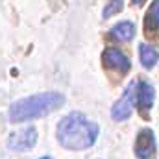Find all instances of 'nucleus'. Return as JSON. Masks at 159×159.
I'll list each match as a JSON object with an SVG mask.
<instances>
[{"instance_id":"obj_1","label":"nucleus","mask_w":159,"mask_h":159,"mask_svg":"<svg viewBox=\"0 0 159 159\" xmlns=\"http://www.w3.org/2000/svg\"><path fill=\"white\" fill-rule=\"evenodd\" d=\"M57 143L72 152L91 148L98 139V126L83 113H69L59 120L56 129Z\"/></svg>"},{"instance_id":"obj_2","label":"nucleus","mask_w":159,"mask_h":159,"mask_svg":"<svg viewBox=\"0 0 159 159\" xmlns=\"http://www.w3.org/2000/svg\"><path fill=\"white\" fill-rule=\"evenodd\" d=\"M65 104V96L61 93H39L26 98H20L11 104L9 107V120L13 124H22L28 120L41 119L48 113H54Z\"/></svg>"},{"instance_id":"obj_3","label":"nucleus","mask_w":159,"mask_h":159,"mask_svg":"<svg viewBox=\"0 0 159 159\" xmlns=\"http://www.w3.org/2000/svg\"><path fill=\"white\" fill-rule=\"evenodd\" d=\"M135 96H137V81H129L128 87L124 89L122 96L111 107V119L115 122H122L131 117V113L135 109Z\"/></svg>"},{"instance_id":"obj_4","label":"nucleus","mask_w":159,"mask_h":159,"mask_svg":"<svg viewBox=\"0 0 159 159\" xmlns=\"http://www.w3.org/2000/svg\"><path fill=\"white\" fill-rule=\"evenodd\" d=\"M102 61H104V65L109 69V70H115L117 74L120 76H124L126 72H129V69H131V61H129V57L119 50V48H113V46H107L106 50H104V54H102Z\"/></svg>"},{"instance_id":"obj_5","label":"nucleus","mask_w":159,"mask_h":159,"mask_svg":"<svg viewBox=\"0 0 159 159\" xmlns=\"http://www.w3.org/2000/svg\"><path fill=\"white\" fill-rule=\"evenodd\" d=\"M35 143H37V129L30 126L17 133H11L7 139V148L13 152H28L35 146Z\"/></svg>"},{"instance_id":"obj_6","label":"nucleus","mask_w":159,"mask_h":159,"mask_svg":"<svg viewBox=\"0 0 159 159\" xmlns=\"http://www.w3.org/2000/svg\"><path fill=\"white\" fill-rule=\"evenodd\" d=\"M133 152H135V157L139 159H150L154 156V152H156V135L150 128H143L137 133Z\"/></svg>"},{"instance_id":"obj_7","label":"nucleus","mask_w":159,"mask_h":159,"mask_svg":"<svg viewBox=\"0 0 159 159\" xmlns=\"http://www.w3.org/2000/svg\"><path fill=\"white\" fill-rule=\"evenodd\" d=\"M154 100H156V89L152 83L144 81V80H139L137 81V96H135V104H137V109L146 113L152 109L154 106Z\"/></svg>"},{"instance_id":"obj_8","label":"nucleus","mask_w":159,"mask_h":159,"mask_svg":"<svg viewBox=\"0 0 159 159\" xmlns=\"http://www.w3.org/2000/svg\"><path fill=\"white\" fill-rule=\"evenodd\" d=\"M107 35L115 41L128 43V41H131L135 37V24H133L131 20H120V22H117V24L109 30Z\"/></svg>"},{"instance_id":"obj_9","label":"nucleus","mask_w":159,"mask_h":159,"mask_svg":"<svg viewBox=\"0 0 159 159\" xmlns=\"http://www.w3.org/2000/svg\"><path fill=\"white\" fill-rule=\"evenodd\" d=\"M139 59H141V65L144 69H152L159 59L157 48L152 46V44H146V43L139 44Z\"/></svg>"},{"instance_id":"obj_10","label":"nucleus","mask_w":159,"mask_h":159,"mask_svg":"<svg viewBox=\"0 0 159 159\" xmlns=\"http://www.w3.org/2000/svg\"><path fill=\"white\" fill-rule=\"evenodd\" d=\"M144 24H146V32L159 30V0H154L150 4V9L144 17Z\"/></svg>"},{"instance_id":"obj_11","label":"nucleus","mask_w":159,"mask_h":159,"mask_svg":"<svg viewBox=\"0 0 159 159\" xmlns=\"http://www.w3.org/2000/svg\"><path fill=\"white\" fill-rule=\"evenodd\" d=\"M122 0H111L106 7H104V11H102V17L104 19H109V17H113V15H117L119 11H122Z\"/></svg>"},{"instance_id":"obj_12","label":"nucleus","mask_w":159,"mask_h":159,"mask_svg":"<svg viewBox=\"0 0 159 159\" xmlns=\"http://www.w3.org/2000/svg\"><path fill=\"white\" fill-rule=\"evenodd\" d=\"M131 2H133V4H135V6H143V4H144V2H146V0H131Z\"/></svg>"},{"instance_id":"obj_13","label":"nucleus","mask_w":159,"mask_h":159,"mask_svg":"<svg viewBox=\"0 0 159 159\" xmlns=\"http://www.w3.org/2000/svg\"><path fill=\"white\" fill-rule=\"evenodd\" d=\"M39 159H52V157H39Z\"/></svg>"}]
</instances>
